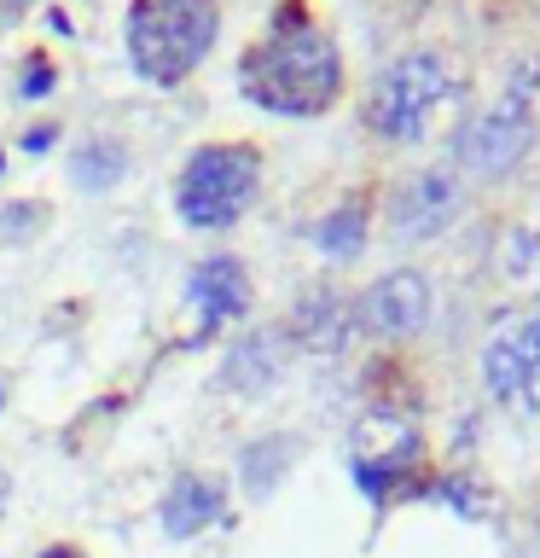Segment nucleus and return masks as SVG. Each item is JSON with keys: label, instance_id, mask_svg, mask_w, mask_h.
<instances>
[{"label": "nucleus", "instance_id": "1a4fd4ad", "mask_svg": "<svg viewBox=\"0 0 540 558\" xmlns=\"http://www.w3.org/2000/svg\"><path fill=\"white\" fill-rule=\"evenodd\" d=\"M186 296H192V308H198V320L204 331H216V326H233L250 314V268H244L238 256H204L198 268L186 274Z\"/></svg>", "mask_w": 540, "mask_h": 558}, {"label": "nucleus", "instance_id": "9b49d317", "mask_svg": "<svg viewBox=\"0 0 540 558\" xmlns=\"http://www.w3.org/2000/svg\"><path fill=\"white\" fill-rule=\"evenodd\" d=\"M285 343H291L285 326H250V331H238V343L226 349V361H221V390L261 396L279 378V366H285Z\"/></svg>", "mask_w": 540, "mask_h": 558}, {"label": "nucleus", "instance_id": "f3484780", "mask_svg": "<svg viewBox=\"0 0 540 558\" xmlns=\"http://www.w3.org/2000/svg\"><path fill=\"white\" fill-rule=\"evenodd\" d=\"M41 221H47V204H7V209H0V239H7V244H29Z\"/></svg>", "mask_w": 540, "mask_h": 558}, {"label": "nucleus", "instance_id": "f8f14e48", "mask_svg": "<svg viewBox=\"0 0 540 558\" xmlns=\"http://www.w3.org/2000/svg\"><path fill=\"white\" fill-rule=\"evenodd\" d=\"M285 331L303 349H314V355H338L348 343V331H355V308H348V296H338L331 286H314V291L296 296Z\"/></svg>", "mask_w": 540, "mask_h": 558}, {"label": "nucleus", "instance_id": "6ab92c4d", "mask_svg": "<svg viewBox=\"0 0 540 558\" xmlns=\"http://www.w3.org/2000/svg\"><path fill=\"white\" fill-rule=\"evenodd\" d=\"M52 140H59V122H35V129L24 134V151H47Z\"/></svg>", "mask_w": 540, "mask_h": 558}, {"label": "nucleus", "instance_id": "a211bd4d", "mask_svg": "<svg viewBox=\"0 0 540 558\" xmlns=\"http://www.w3.org/2000/svg\"><path fill=\"white\" fill-rule=\"evenodd\" d=\"M17 87H24V99H47L52 87H59V64H52L47 52H29V59H24V82H17Z\"/></svg>", "mask_w": 540, "mask_h": 558}, {"label": "nucleus", "instance_id": "4468645a", "mask_svg": "<svg viewBox=\"0 0 540 558\" xmlns=\"http://www.w3.org/2000/svg\"><path fill=\"white\" fill-rule=\"evenodd\" d=\"M128 174V146L116 134H87L76 151H70V186L87 192V198H105V192L122 186Z\"/></svg>", "mask_w": 540, "mask_h": 558}, {"label": "nucleus", "instance_id": "2eb2a0df", "mask_svg": "<svg viewBox=\"0 0 540 558\" xmlns=\"http://www.w3.org/2000/svg\"><path fill=\"white\" fill-rule=\"evenodd\" d=\"M291 460H296V442H291V436H261V442H250V448L238 453V483L250 488L256 500H268L273 483L285 477Z\"/></svg>", "mask_w": 540, "mask_h": 558}, {"label": "nucleus", "instance_id": "f257e3e1", "mask_svg": "<svg viewBox=\"0 0 540 558\" xmlns=\"http://www.w3.org/2000/svg\"><path fill=\"white\" fill-rule=\"evenodd\" d=\"M238 94L273 117H320L343 94V52L303 0L273 12L268 35L238 59Z\"/></svg>", "mask_w": 540, "mask_h": 558}, {"label": "nucleus", "instance_id": "dca6fc26", "mask_svg": "<svg viewBox=\"0 0 540 558\" xmlns=\"http://www.w3.org/2000/svg\"><path fill=\"white\" fill-rule=\"evenodd\" d=\"M505 274L529 279V291H540V216L512 233V244H505Z\"/></svg>", "mask_w": 540, "mask_h": 558}, {"label": "nucleus", "instance_id": "423d86ee", "mask_svg": "<svg viewBox=\"0 0 540 558\" xmlns=\"http://www.w3.org/2000/svg\"><path fill=\"white\" fill-rule=\"evenodd\" d=\"M482 378L505 413L540 418V314H517V320H505L488 338Z\"/></svg>", "mask_w": 540, "mask_h": 558}, {"label": "nucleus", "instance_id": "412c9836", "mask_svg": "<svg viewBox=\"0 0 540 558\" xmlns=\"http://www.w3.org/2000/svg\"><path fill=\"white\" fill-rule=\"evenodd\" d=\"M7 500H12V477H7V460H0V518H7Z\"/></svg>", "mask_w": 540, "mask_h": 558}, {"label": "nucleus", "instance_id": "ddd939ff", "mask_svg": "<svg viewBox=\"0 0 540 558\" xmlns=\"http://www.w3.org/2000/svg\"><path fill=\"white\" fill-rule=\"evenodd\" d=\"M366 233H372V198L366 192H348L343 204H331L320 221H314V251L331 262H355L366 251Z\"/></svg>", "mask_w": 540, "mask_h": 558}, {"label": "nucleus", "instance_id": "f03ea898", "mask_svg": "<svg viewBox=\"0 0 540 558\" xmlns=\"http://www.w3.org/2000/svg\"><path fill=\"white\" fill-rule=\"evenodd\" d=\"M216 35H221L216 0H134L128 24H122L134 76H146L157 87L186 82L192 70L209 59Z\"/></svg>", "mask_w": 540, "mask_h": 558}, {"label": "nucleus", "instance_id": "6e6552de", "mask_svg": "<svg viewBox=\"0 0 540 558\" xmlns=\"http://www.w3.org/2000/svg\"><path fill=\"white\" fill-rule=\"evenodd\" d=\"M459 209H465L459 174H453V169H425V174H413V181L395 186V198H390V233H395V244H425V239L442 233Z\"/></svg>", "mask_w": 540, "mask_h": 558}, {"label": "nucleus", "instance_id": "5701e85b", "mask_svg": "<svg viewBox=\"0 0 540 558\" xmlns=\"http://www.w3.org/2000/svg\"><path fill=\"white\" fill-rule=\"evenodd\" d=\"M0 396H7V378H0Z\"/></svg>", "mask_w": 540, "mask_h": 558}, {"label": "nucleus", "instance_id": "7ed1b4c3", "mask_svg": "<svg viewBox=\"0 0 540 558\" xmlns=\"http://www.w3.org/2000/svg\"><path fill=\"white\" fill-rule=\"evenodd\" d=\"M261 192V151L250 140H209L174 174V216L198 233H221L250 216Z\"/></svg>", "mask_w": 540, "mask_h": 558}, {"label": "nucleus", "instance_id": "aec40b11", "mask_svg": "<svg viewBox=\"0 0 540 558\" xmlns=\"http://www.w3.org/2000/svg\"><path fill=\"white\" fill-rule=\"evenodd\" d=\"M35 558H87V553L76 547V541H52V547H41Z\"/></svg>", "mask_w": 540, "mask_h": 558}, {"label": "nucleus", "instance_id": "9d476101", "mask_svg": "<svg viewBox=\"0 0 540 558\" xmlns=\"http://www.w3.org/2000/svg\"><path fill=\"white\" fill-rule=\"evenodd\" d=\"M221 518H226V488L209 471H181L163 488V500H157V523H163L169 541H198Z\"/></svg>", "mask_w": 540, "mask_h": 558}, {"label": "nucleus", "instance_id": "4be33fe9", "mask_svg": "<svg viewBox=\"0 0 540 558\" xmlns=\"http://www.w3.org/2000/svg\"><path fill=\"white\" fill-rule=\"evenodd\" d=\"M12 7H35V0H12Z\"/></svg>", "mask_w": 540, "mask_h": 558}, {"label": "nucleus", "instance_id": "0eeeda50", "mask_svg": "<svg viewBox=\"0 0 540 558\" xmlns=\"http://www.w3.org/2000/svg\"><path fill=\"white\" fill-rule=\"evenodd\" d=\"M430 314H435L430 279L418 268H390V274H378L372 286H366L355 320H360V331H372V338L401 343V338H418V331L430 326Z\"/></svg>", "mask_w": 540, "mask_h": 558}, {"label": "nucleus", "instance_id": "20e7f679", "mask_svg": "<svg viewBox=\"0 0 540 558\" xmlns=\"http://www.w3.org/2000/svg\"><path fill=\"white\" fill-rule=\"evenodd\" d=\"M535 105H529V87H505L500 99H488L477 117L459 122L453 134V163H459L470 181H505L523 157L535 146Z\"/></svg>", "mask_w": 540, "mask_h": 558}, {"label": "nucleus", "instance_id": "39448f33", "mask_svg": "<svg viewBox=\"0 0 540 558\" xmlns=\"http://www.w3.org/2000/svg\"><path fill=\"white\" fill-rule=\"evenodd\" d=\"M447 99V64L435 59V52L413 47L390 59L378 70L372 82V105H366V117H372V129L383 140H395V146H413V140H425L435 105Z\"/></svg>", "mask_w": 540, "mask_h": 558}]
</instances>
